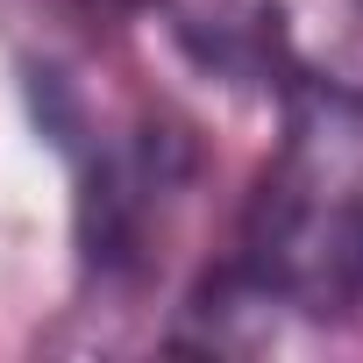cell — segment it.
Returning <instances> with one entry per match:
<instances>
[{
  "label": "cell",
  "mask_w": 363,
  "mask_h": 363,
  "mask_svg": "<svg viewBox=\"0 0 363 363\" xmlns=\"http://www.w3.org/2000/svg\"><path fill=\"white\" fill-rule=\"evenodd\" d=\"M285 313L320 320L363 285V86L292 79L285 128L250 193L235 264Z\"/></svg>",
  "instance_id": "1"
},
{
  "label": "cell",
  "mask_w": 363,
  "mask_h": 363,
  "mask_svg": "<svg viewBox=\"0 0 363 363\" xmlns=\"http://www.w3.org/2000/svg\"><path fill=\"white\" fill-rule=\"evenodd\" d=\"M356 306H363V285H356Z\"/></svg>",
  "instance_id": "2"
}]
</instances>
